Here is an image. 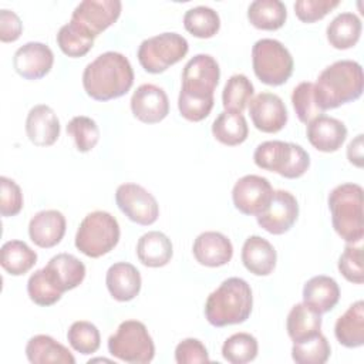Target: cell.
Listing matches in <instances>:
<instances>
[{
    "label": "cell",
    "mask_w": 364,
    "mask_h": 364,
    "mask_svg": "<svg viewBox=\"0 0 364 364\" xmlns=\"http://www.w3.org/2000/svg\"><path fill=\"white\" fill-rule=\"evenodd\" d=\"M299 218V203L289 191H274L266 209L256 216L262 229L272 235L289 232Z\"/></svg>",
    "instance_id": "13"
},
{
    "label": "cell",
    "mask_w": 364,
    "mask_h": 364,
    "mask_svg": "<svg viewBox=\"0 0 364 364\" xmlns=\"http://www.w3.org/2000/svg\"><path fill=\"white\" fill-rule=\"evenodd\" d=\"M220 68L218 61L209 54L193 55L182 71V91L203 97L213 95L219 84Z\"/></svg>",
    "instance_id": "12"
},
{
    "label": "cell",
    "mask_w": 364,
    "mask_h": 364,
    "mask_svg": "<svg viewBox=\"0 0 364 364\" xmlns=\"http://www.w3.org/2000/svg\"><path fill=\"white\" fill-rule=\"evenodd\" d=\"M119 235L118 220L111 213L94 210L81 220L75 235V247L88 257H101L117 246Z\"/></svg>",
    "instance_id": "6"
},
{
    "label": "cell",
    "mask_w": 364,
    "mask_h": 364,
    "mask_svg": "<svg viewBox=\"0 0 364 364\" xmlns=\"http://www.w3.org/2000/svg\"><path fill=\"white\" fill-rule=\"evenodd\" d=\"M175 361L178 364L209 363V353L203 343L198 338H185L175 348Z\"/></svg>",
    "instance_id": "47"
},
{
    "label": "cell",
    "mask_w": 364,
    "mask_h": 364,
    "mask_svg": "<svg viewBox=\"0 0 364 364\" xmlns=\"http://www.w3.org/2000/svg\"><path fill=\"white\" fill-rule=\"evenodd\" d=\"M192 252L196 262L202 266L219 267L230 262L233 256V246L223 233L208 230L195 239Z\"/></svg>",
    "instance_id": "19"
},
{
    "label": "cell",
    "mask_w": 364,
    "mask_h": 364,
    "mask_svg": "<svg viewBox=\"0 0 364 364\" xmlns=\"http://www.w3.org/2000/svg\"><path fill=\"white\" fill-rule=\"evenodd\" d=\"M249 114L256 129L274 134L287 124V108L283 100L273 92H260L249 102Z\"/></svg>",
    "instance_id": "15"
},
{
    "label": "cell",
    "mask_w": 364,
    "mask_h": 364,
    "mask_svg": "<svg viewBox=\"0 0 364 364\" xmlns=\"http://www.w3.org/2000/svg\"><path fill=\"white\" fill-rule=\"evenodd\" d=\"M243 266L255 276H269L277 260V253L273 245L262 236H249L242 246Z\"/></svg>",
    "instance_id": "24"
},
{
    "label": "cell",
    "mask_w": 364,
    "mask_h": 364,
    "mask_svg": "<svg viewBox=\"0 0 364 364\" xmlns=\"http://www.w3.org/2000/svg\"><path fill=\"white\" fill-rule=\"evenodd\" d=\"M23 209L20 186L7 176H0V213L4 218L16 216Z\"/></svg>",
    "instance_id": "45"
},
{
    "label": "cell",
    "mask_w": 364,
    "mask_h": 364,
    "mask_svg": "<svg viewBox=\"0 0 364 364\" xmlns=\"http://www.w3.org/2000/svg\"><path fill=\"white\" fill-rule=\"evenodd\" d=\"M291 104L299 121L303 124H309L323 114L314 97V84L310 81H303L294 87Z\"/></svg>",
    "instance_id": "41"
},
{
    "label": "cell",
    "mask_w": 364,
    "mask_h": 364,
    "mask_svg": "<svg viewBox=\"0 0 364 364\" xmlns=\"http://www.w3.org/2000/svg\"><path fill=\"white\" fill-rule=\"evenodd\" d=\"M252 64L256 77L263 84L274 87L284 84L294 68L290 51L274 38H262L253 44Z\"/></svg>",
    "instance_id": "7"
},
{
    "label": "cell",
    "mask_w": 364,
    "mask_h": 364,
    "mask_svg": "<svg viewBox=\"0 0 364 364\" xmlns=\"http://www.w3.org/2000/svg\"><path fill=\"white\" fill-rule=\"evenodd\" d=\"M54 64L51 48L38 41H30L18 47L13 57L16 73L26 80H40L46 77Z\"/></svg>",
    "instance_id": "16"
},
{
    "label": "cell",
    "mask_w": 364,
    "mask_h": 364,
    "mask_svg": "<svg viewBox=\"0 0 364 364\" xmlns=\"http://www.w3.org/2000/svg\"><path fill=\"white\" fill-rule=\"evenodd\" d=\"M0 263L7 273L21 276L37 263V253L23 240H7L0 250Z\"/></svg>",
    "instance_id": "32"
},
{
    "label": "cell",
    "mask_w": 364,
    "mask_h": 364,
    "mask_svg": "<svg viewBox=\"0 0 364 364\" xmlns=\"http://www.w3.org/2000/svg\"><path fill=\"white\" fill-rule=\"evenodd\" d=\"M189 50L185 37L178 33H161L145 38L138 48V61L141 67L151 74H159L171 65L179 63Z\"/></svg>",
    "instance_id": "9"
},
{
    "label": "cell",
    "mask_w": 364,
    "mask_h": 364,
    "mask_svg": "<svg viewBox=\"0 0 364 364\" xmlns=\"http://www.w3.org/2000/svg\"><path fill=\"white\" fill-rule=\"evenodd\" d=\"M44 269L61 293L75 289L85 277L84 263L70 253H58L53 256Z\"/></svg>",
    "instance_id": "23"
},
{
    "label": "cell",
    "mask_w": 364,
    "mask_h": 364,
    "mask_svg": "<svg viewBox=\"0 0 364 364\" xmlns=\"http://www.w3.org/2000/svg\"><path fill=\"white\" fill-rule=\"evenodd\" d=\"M286 328L293 343L313 337L320 333L321 314L304 303H297L287 314Z\"/></svg>",
    "instance_id": "30"
},
{
    "label": "cell",
    "mask_w": 364,
    "mask_h": 364,
    "mask_svg": "<svg viewBox=\"0 0 364 364\" xmlns=\"http://www.w3.org/2000/svg\"><path fill=\"white\" fill-rule=\"evenodd\" d=\"M347 158L350 164L363 168V134H358L347 146Z\"/></svg>",
    "instance_id": "49"
},
{
    "label": "cell",
    "mask_w": 364,
    "mask_h": 364,
    "mask_svg": "<svg viewBox=\"0 0 364 364\" xmlns=\"http://www.w3.org/2000/svg\"><path fill=\"white\" fill-rule=\"evenodd\" d=\"M338 300L340 287L330 276H314L309 279L303 287V303L320 314L334 309Z\"/></svg>",
    "instance_id": "25"
},
{
    "label": "cell",
    "mask_w": 364,
    "mask_h": 364,
    "mask_svg": "<svg viewBox=\"0 0 364 364\" xmlns=\"http://www.w3.org/2000/svg\"><path fill=\"white\" fill-rule=\"evenodd\" d=\"M23 31V23L20 17L7 9L0 10V40L3 43L16 41Z\"/></svg>",
    "instance_id": "48"
},
{
    "label": "cell",
    "mask_w": 364,
    "mask_h": 364,
    "mask_svg": "<svg viewBox=\"0 0 364 364\" xmlns=\"http://www.w3.org/2000/svg\"><path fill=\"white\" fill-rule=\"evenodd\" d=\"M134 84L129 60L117 51H107L92 60L82 73V87L88 97L108 101L125 95Z\"/></svg>",
    "instance_id": "1"
},
{
    "label": "cell",
    "mask_w": 364,
    "mask_h": 364,
    "mask_svg": "<svg viewBox=\"0 0 364 364\" xmlns=\"http://www.w3.org/2000/svg\"><path fill=\"white\" fill-rule=\"evenodd\" d=\"M247 18L253 27L273 31L286 23L287 9L280 0H255L247 7Z\"/></svg>",
    "instance_id": "31"
},
{
    "label": "cell",
    "mask_w": 364,
    "mask_h": 364,
    "mask_svg": "<svg viewBox=\"0 0 364 364\" xmlns=\"http://www.w3.org/2000/svg\"><path fill=\"white\" fill-rule=\"evenodd\" d=\"M212 134L216 141L228 146H236L246 141L249 127L246 118L236 112H220L212 124Z\"/></svg>",
    "instance_id": "33"
},
{
    "label": "cell",
    "mask_w": 364,
    "mask_h": 364,
    "mask_svg": "<svg viewBox=\"0 0 364 364\" xmlns=\"http://www.w3.org/2000/svg\"><path fill=\"white\" fill-rule=\"evenodd\" d=\"M273 188L264 176L245 175L236 181L232 189L235 208L243 215L262 213L273 196Z\"/></svg>",
    "instance_id": "14"
},
{
    "label": "cell",
    "mask_w": 364,
    "mask_h": 364,
    "mask_svg": "<svg viewBox=\"0 0 364 364\" xmlns=\"http://www.w3.org/2000/svg\"><path fill=\"white\" fill-rule=\"evenodd\" d=\"M67 134L74 139L75 148L80 152L91 151L100 141V128L97 122L85 115H77L67 124Z\"/></svg>",
    "instance_id": "42"
},
{
    "label": "cell",
    "mask_w": 364,
    "mask_h": 364,
    "mask_svg": "<svg viewBox=\"0 0 364 364\" xmlns=\"http://www.w3.org/2000/svg\"><path fill=\"white\" fill-rule=\"evenodd\" d=\"M213 95L210 97H203V95H196V94H189L185 91H179L178 97V108L181 115L192 122H199L205 119L212 108H213Z\"/></svg>",
    "instance_id": "43"
},
{
    "label": "cell",
    "mask_w": 364,
    "mask_h": 364,
    "mask_svg": "<svg viewBox=\"0 0 364 364\" xmlns=\"http://www.w3.org/2000/svg\"><path fill=\"white\" fill-rule=\"evenodd\" d=\"M26 355L31 364H74L71 351L47 334H37L26 344Z\"/></svg>",
    "instance_id": "26"
},
{
    "label": "cell",
    "mask_w": 364,
    "mask_h": 364,
    "mask_svg": "<svg viewBox=\"0 0 364 364\" xmlns=\"http://www.w3.org/2000/svg\"><path fill=\"white\" fill-rule=\"evenodd\" d=\"M172 255L171 239L159 230L146 232L138 239L136 256L144 266L162 267L171 262Z\"/></svg>",
    "instance_id": "27"
},
{
    "label": "cell",
    "mask_w": 364,
    "mask_h": 364,
    "mask_svg": "<svg viewBox=\"0 0 364 364\" xmlns=\"http://www.w3.org/2000/svg\"><path fill=\"white\" fill-rule=\"evenodd\" d=\"M108 351L121 361L146 364L154 360L155 346L145 324L138 320L122 321L108 338Z\"/></svg>",
    "instance_id": "8"
},
{
    "label": "cell",
    "mask_w": 364,
    "mask_h": 364,
    "mask_svg": "<svg viewBox=\"0 0 364 364\" xmlns=\"http://www.w3.org/2000/svg\"><path fill=\"white\" fill-rule=\"evenodd\" d=\"M255 88L245 74H233L225 84L222 104L225 111L242 114L253 97Z\"/></svg>",
    "instance_id": "35"
},
{
    "label": "cell",
    "mask_w": 364,
    "mask_h": 364,
    "mask_svg": "<svg viewBox=\"0 0 364 364\" xmlns=\"http://www.w3.org/2000/svg\"><path fill=\"white\" fill-rule=\"evenodd\" d=\"M334 334L337 341L348 348L364 344V301L353 303L336 321Z\"/></svg>",
    "instance_id": "28"
},
{
    "label": "cell",
    "mask_w": 364,
    "mask_h": 364,
    "mask_svg": "<svg viewBox=\"0 0 364 364\" xmlns=\"http://www.w3.org/2000/svg\"><path fill=\"white\" fill-rule=\"evenodd\" d=\"M361 20L354 13H340L327 26L326 34L330 46L337 50L354 47L361 36Z\"/></svg>",
    "instance_id": "29"
},
{
    "label": "cell",
    "mask_w": 364,
    "mask_h": 364,
    "mask_svg": "<svg viewBox=\"0 0 364 364\" xmlns=\"http://www.w3.org/2000/svg\"><path fill=\"white\" fill-rule=\"evenodd\" d=\"M27 293L31 301H34L38 306H51L57 303L63 293L57 289V286L53 283L50 276L47 274L46 269L36 270L27 282Z\"/></svg>",
    "instance_id": "40"
},
{
    "label": "cell",
    "mask_w": 364,
    "mask_h": 364,
    "mask_svg": "<svg viewBox=\"0 0 364 364\" xmlns=\"http://www.w3.org/2000/svg\"><path fill=\"white\" fill-rule=\"evenodd\" d=\"M67 340L75 351L84 355L95 353L101 344L100 330L95 324L85 320L74 321L70 326L67 331Z\"/></svg>",
    "instance_id": "39"
},
{
    "label": "cell",
    "mask_w": 364,
    "mask_h": 364,
    "mask_svg": "<svg viewBox=\"0 0 364 364\" xmlns=\"http://www.w3.org/2000/svg\"><path fill=\"white\" fill-rule=\"evenodd\" d=\"M26 134L37 146H50L60 136V121L54 109L46 104L34 105L26 118Z\"/></svg>",
    "instance_id": "20"
},
{
    "label": "cell",
    "mask_w": 364,
    "mask_h": 364,
    "mask_svg": "<svg viewBox=\"0 0 364 364\" xmlns=\"http://www.w3.org/2000/svg\"><path fill=\"white\" fill-rule=\"evenodd\" d=\"M141 274L138 269L128 262H118L109 266L105 276V284L117 301H129L141 290Z\"/></svg>",
    "instance_id": "22"
},
{
    "label": "cell",
    "mask_w": 364,
    "mask_h": 364,
    "mask_svg": "<svg viewBox=\"0 0 364 364\" xmlns=\"http://www.w3.org/2000/svg\"><path fill=\"white\" fill-rule=\"evenodd\" d=\"M364 88L363 68L357 61L340 60L326 67L314 84V97L324 112L355 101Z\"/></svg>",
    "instance_id": "2"
},
{
    "label": "cell",
    "mask_w": 364,
    "mask_h": 364,
    "mask_svg": "<svg viewBox=\"0 0 364 364\" xmlns=\"http://www.w3.org/2000/svg\"><path fill=\"white\" fill-rule=\"evenodd\" d=\"M257 340L249 333H235L222 346V355L232 364H246L257 355Z\"/></svg>",
    "instance_id": "38"
},
{
    "label": "cell",
    "mask_w": 364,
    "mask_h": 364,
    "mask_svg": "<svg viewBox=\"0 0 364 364\" xmlns=\"http://www.w3.org/2000/svg\"><path fill=\"white\" fill-rule=\"evenodd\" d=\"M338 270L346 280L361 284L364 282L363 249L360 246L347 245L338 259Z\"/></svg>",
    "instance_id": "44"
},
{
    "label": "cell",
    "mask_w": 364,
    "mask_h": 364,
    "mask_svg": "<svg viewBox=\"0 0 364 364\" xmlns=\"http://www.w3.org/2000/svg\"><path fill=\"white\" fill-rule=\"evenodd\" d=\"M328 209L336 233L347 243H358L364 236L363 188L341 183L328 193Z\"/></svg>",
    "instance_id": "4"
},
{
    "label": "cell",
    "mask_w": 364,
    "mask_h": 364,
    "mask_svg": "<svg viewBox=\"0 0 364 364\" xmlns=\"http://www.w3.org/2000/svg\"><path fill=\"white\" fill-rule=\"evenodd\" d=\"M121 9L119 0H84L74 9L71 21L95 38L118 20Z\"/></svg>",
    "instance_id": "11"
},
{
    "label": "cell",
    "mask_w": 364,
    "mask_h": 364,
    "mask_svg": "<svg viewBox=\"0 0 364 364\" xmlns=\"http://www.w3.org/2000/svg\"><path fill=\"white\" fill-rule=\"evenodd\" d=\"M255 164L266 171L276 172L287 179H296L306 173L310 166V155L293 142L264 141L253 154Z\"/></svg>",
    "instance_id": "5"
},
{
    "label": "cell",
    "mask_w": 364,
    "mask_h": 364,
    "mask_svg": "<svg viewBox=\"0 0 364 364\" xmlns=\"http://www.w3.org/2000/svg\"><path fill=\"white\" fill-rule=\"evenodd\" d=\"M131 111L145 124H156L169 114L166 92L155 84H141L131 97Z\"/></svg>",
    "instance_id": "17"
},
{
    "label": "cell",
    "mask_w": 364,
    "mask_h": 364,
    "mask_svg": "<svg viewBox=\"0 0 364 364\" xmlns=\"http://www.w3.org/2000/svg\"><path fill=\"white\" fill-rule=\"evenodd\" d=\"M340 4V0H297L294 13L303 23H314L324 18L333 9Z\"/></svg>",
    "instance_id": "46"
},
{
    "label": "cell",
    "mask_w": 364,
    "mask_h": 364,
    "mask_svg": "<svg viewBox=\"0 0 364 364\" xmlns=\"http://www.w3.org/2000/svg\"><path fill=\"white\" fill-rule=\"evenodd\" d=\"M115 202L129 220L142 226L155 223L159 216V205L155 196L138 183L119 185L115 191Z\"/></svg>",
    "instance_id": "10"
},
{
    "label": "cell",
    "mask_w": 364,
    "mask_h": 364,
    "mask_svg": "<svg viewBox=\"0 0 364 364\" xmlns=\"http://www.w3.org/2000/svg\"><path fill=\"white\" fill-rule=\"evenodd\" d=\"M309 142L321 152H336L341 148L347 138V128L344 122L337 118L320 115L307 124Z\"/></svg>",
    "instance_id": "21"
},
{
    "label": "cell",
    "mask_w": 364,
    "mask_h": 364,
    "mask_svg": "<svg viewBox=\"0 0 364 364\" xmlns=\"http://www.w3.org/2000/svg\"><path fill=\"white\" fill-rule=\"evenodd\" d=\"M253 309V296L249 283L240 277H229L213 290L205 303V317L215 327L240 324Z\"/></svg>",
    "instance_id": "3"
},
{
    "label": "cell",
    "mask_w": 364,
    "mask_h": 364,
    "mask_svg": "<svg viewBox=\"0 0 364 364\" xmlns=\"http://www.w3.org/2000/svg\"><path fill=\"white\" fill-rule=\"evenodd\" d=\"M65 225V216L60 210H40L30 219L28 236L36 246L50 249L64 237Z\"/></svg>",
    "instance_id": "18"
},
{
    "label": "cell",
    "mask_w": 364,
    "mask_h": 364,
    "mask_svg": "<svg viewBox=\"0 0 364 364\" xmlns=\"http://www.w3.org/2000/svg\"><path fill=\"white\" fill-rule=\"evenodd\" d=\"M57 44L65 55L77 58L85 55L92 48L94 37L70 20V23L60 27Z\"/></svg>",
    "instance_id": "36"
},
{
    "label": "cell",
    "mask_w": 364,
    "mask_h": 364,
    "mask_svg": "<svg viewBox=\"0 0 364 364\" xmlns=\"http://www.w3.org/2000/svg\"><path fill=\"white\" fill-rule=\"evenodd\" d=\"M330 353V344L321 331L313 337L293 343L291 347V358L297 364H324Z\"/></svg>",
    "instance_id": "37"
},
{
    "label": "cell",
    "mask_w": 364,
    "mask_h": 364,
    "mask_svg": "<svg viewBox=\"0 0 364 364\" xmlns=\"http://www.w3.org/2000/svg\"><path fill=\"white\" fill-rule=\"evenodd\" d=\"M183 26L188 33L198 38H210L220 28V17L208 6H196L185 13Z\"/></svg>",
    "instance_id": "34"
}]
</instances>
